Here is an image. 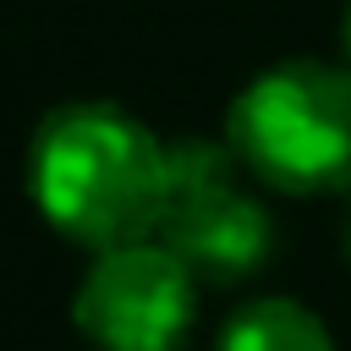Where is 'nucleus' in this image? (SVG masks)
I'll return each mask as SVG.
<instances>
[{
  "mask_svg": "<svg viewBox=\"0 0 351 351\" xmlns=\"http://www.w3.org/2000/svg\"><path fill=\"white\" fill-rule=\"evenodd\" d=\"M346 55H351V5H346Z\"/></svg>",
  "mask_w": 351,
  "mask_h": 351,
  "instance_id": "7",
  "label": "nucleus"
},
{
  "mask_svg": "<svg viewBox=\"0 0 351 351\" xmlns=\"http://www.w3.org/2000/svg\"><path fill=\"white\" fill-rule=\"evenodd\" d=\"M219 351H335V335L318 313L291 296H258L236 307L219 329Z\"/></svg>",
  "mask_w": 351,
  "mask_h": 351,
  "instance_id": "5",
  "label": "nucleus"
},
{
  "mask_svg": "<svg viewBox=\"0 0 351 351\" xmlns=\"http://www.w3.org/2000/svg\"><path fill=\"white\" fill-rule=\"evenodd\" d=\"M27 197L49 230L104 252L159 230L170 192V143L110 99L55 104L27 137Z\"/></svg>",
  "mask_w": 351,
  "mask_h": 351,
  "instance_id": "1",
  "label": "nucleus"
},
{
  "mask_svg": "<svg viewBox=\"0 0 351 351\" xmlns=\"http://www.w3.org/2000/svg\"><path fill=\"white\" fill-rule=\"evenodd\" d=\"M346 258H351V208H346Z\"/></svg>",
  "mask_w": 351,
  "mask_h": 351,
  "instance_id": "6",
  "label": "nucleus"
},
{
  "mask_svg": "<svg viewBox=\"0 0 351 351\" xmlns=\"http://www.w3.org/2000/svg\"><path fill=\"white\" fill-rule=\"evenodd\" d=\"M203 285H236L274 252L269 208L241 186V159L219 137L170 143V192L154 230Z\"/></svg>",
  "mask_w": 351,
  "mask_h": 351,
  "instance_id": "3",
  "label": "nucleus"
},
{
  "mask_svg": "<svg viewBox=\"0 0 351 351\" xmlns=\"http://www.w3.org/2000/svg\"><path fill=\"white\" fill-rule=\"evenodd\" d=\"M225 143L274 192H351V66L280 60L258 71L230 99Z\"/></svg>",
  "mask_w": 351,
  "mask_h": 351,
  "instance_id": "2",
  "label": "nucleus"
},
{
  "mask_svg": "<svg viewBox=\"0 0 351 351\" xmlns=\"http://www.w3.org/2000/svg\"><path fill=\"white\" fill-rule=\"evenodd\" d=\"M197 274L159 241L93 252L71 296V324L93 351H181L197 318Z\"/></svg>",
  "mask_w": 351,
  "mask_h": 351,
  "instance_id": "4",
  "label": "nucleus"
}]
</instances>
